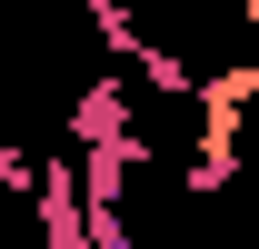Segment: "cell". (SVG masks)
I'll use <instances>...</instances> for the list:
<instances>
[{
	"label": "cell",
	"instance_id": "6da1fadb",
	"mask_svg": "<svg viewBox=\"0 0 259 249\" xmlns=\"http://www.w3.org/2000/svg\"><path fill=\"white\" fill-rule=\"evenodd\" d=\"M130 130H140V120H130V80L100 70L90 90L70 100V140H80V150H110V140H130Z\"/></svg>",
	"mask_w": 259,
	"mask_h": 249
},
{
	"label": "cell",
	"instance_id": "7a4b0ae2",
	"mask_svg": "<svg viewBox=\"0 0 259 249\" xmlns=\"http://www.w3.org/2000/svg\"><path fill=\"white\" fill-rule=\"evenodd\" d=\"M130 70H140V80H150V90H160V100H190V80H199V70L180 60V50H140V60H130Z\"/></svg>",
	"mask_w": 259,
	"mask_h": 249
}]
</instances>
